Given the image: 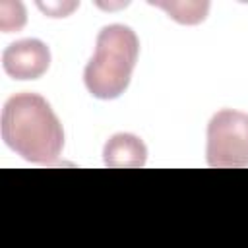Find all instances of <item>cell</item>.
<instances>
[{"instance_id": "cell-1", "label": "cell", "mask_w": 248, "mask_h": 248, "mask_svg": "<svg viewBox=\"0 0 248 248\" xmlns=\"http://www.w3.org/2000/svg\"><path fill=\"white\" fill-rule=\"evenodd\" d=\"M4 143L29 163L52 165L64 147V130L48 101L37 93H16L4 103Z\"/></svg>"}, {"instance_id": "cell-2", "label": "cell", "mask_w": 248, "mask_h": 248, "mask_svg": "<svg viewBox=\"0 0 248 248\" xmlns=\"http://www.w3.org/2000/svg\"><path fill=\"white\" fill-rule=\"evenodd\" d=\"M138 54L140 39L128 25H105L97 35L95 52L83 72L87 91L105 101L120 97L130 85Z\"/></svg>"}, {"instance_id": "cell-3", "label": "cell", "mask_w": 248, "mask_h": 248, "mask_svg": "<svg viewBox=\"0 0 248 248\" xmlns=\"http://www.w3.org/2000/svg\"><path fill=\"white\" fill-rule=\"evenodd\" d=\"M205 157L213 169L248 167V112L223 108L211 116Z\"/></svg>"}, {"instance_id": "cell-4", "label": "cell", "mask_w": 248, "mask_h": 248, "mask_svg": "<svg viewBox=\"0 0 248 248\" xmlns=\"http://www.w3.org/2000/svg\"><path fill=\"white\" fill-rule=\"evenodd\" d=\"M50 66V50L39 39H21L2 52V68L14 79H39Z\"/></svg>"}, {"instance_id": "cell-5", "label": "cell", "mask_w": 248, "mask_h": 248, "mask_svg": "<svg viewBox=\"0 0 248 248\" xmlns=\"http://www.w3.org/2000/svg\"><path fill=\"white\" fill-rule=\"evenodd\" d=\"M103 159L110 169H140L147 161V147L138 136L120 132L105 143Z\"/></svg>"}, {"instance_id": "cell-6", "label": "cell", "mask_w": 248, "mask_h": 248, "mask_svg": "<svg viewBox=\"0 0 248 248\" xmlns=\"http://www.w3.org/2000/svg\"><path fill=\"white\" fill-rule=\"evenodd\" d=\"M151 6H157L169 14L174 21L182 25H196L202 23L207 17L209 2H151Z\"/></svg>"}, {"instance_id": "cell-7", "label": "cell", "mask_w": 248, "mask_h": 248, "mask_svg": "<svg viewBox=\"0 0 248 248\" xmlns=\"http://www.w3.org/2000/svg\"><path fill=\"white\" fill-rule=\"evenodd\" d=\"M27 21L21 2H0V27L4 33L19 31Z\"/></svg>"}, {"instance_id": "cell-8", "label": "cell", "mask_w": 248, "mask_h": 248, "mask_svg": "<svg viewBox=\"0 0 248 248\" xmlns=\"http://www.w3.org/2000/svg\"><path fill=\"white\" fill-rule=\"evenodd\" d=\"M37 6H39V10H43L46 16H50V17H66L72 10H76L78 8V4L76 2H56V4H43V2H37Z\"/></svg>"}]
</instances>
